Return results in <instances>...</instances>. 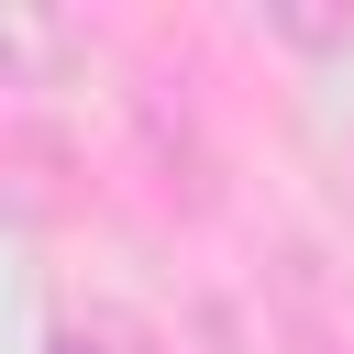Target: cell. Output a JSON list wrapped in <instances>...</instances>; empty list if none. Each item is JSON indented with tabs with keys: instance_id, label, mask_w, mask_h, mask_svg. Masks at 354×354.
I'll list each match as a JSON object with an SVG mask.
<instances>
[{
	"instance_id": "1",
	"label": "cell",
	"mask_w": 354,
	"mask_h": 354,
	"mask_svg": "<svg viewBox=\"0 0 354 354\" xmlns=\"http://www.w3.org/2000/svg\"><path fill=\"white\" fill-rule=\"evenodd\" d=\"M55 354H166V343H155L144 321H122V310H100V321H88V332H66Z\"/></svg>"
},
{
	"instance_id": "2",
	"label": "cell",
	"mask_w": 354,
	"mask_h": 354,
	"mask_svg": "<svg viewBox=\"0 0 354 354\" xmlns=\"http://www.w3.org/2000/svg\"><path fill=\"white\" fill-rule=\"evenodd\" d=\"M277 33H299V44H343L354 11H277Z\"/></svg>"
}]
</instances>
